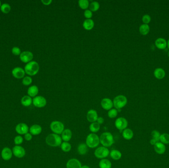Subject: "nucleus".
<instances>
[{
    "mask_svg": "<svg viewBox=\"0 0 169 168\" xmlns=\"http://www.w3.org/2000/svg\"><path fill=\"white\" fill-rule=\"evenodd\" d=\"M46 143L48 145L52 147H58L61 145L63 140L59 135L52 133L46 137Z\"/></svg>",
    "mask_w": 169,
    "mask_h": 168,
    "instance_id": "1",
    "label": "nucleus"
},
{
    "mask_svg": "<svg viewBox=\"0 0 169 168\" xmlns=\"http://www.w3.org/2000/svg\"><path fill=\"white\" fill-rule=\"evenodd\" d=\"M100 143L103 146L108 148L112 146L114 143L113 135L110 132H105L102 133L100 137Z\"/></svg>",
    "mask_w": 169,
    "mask_h": 168,
    "instance_id": "2",
    "label": "nucleus"
},
{
    "mask_svg": "<svg viewBox=\"0 0 169 168\" xmlns=\"http://www.w3.org/2000/svg\"><path fill=\"white\" fill-rule=\"evenodd\" d=\"M86 144L89 148H96L100 144V137L95 133H91L87 137Z\"/></svg>",
    "mask_w": 169,
    "mask_h": 168,
    "instance_id": "3",
    "label": "nucleus"
},
{
    "mask_svg": "<svg viewBox=\"0 0 169 168\" xmlns=\"http://www.w3.org/2000/svg\"><path fill=\"white\" fill-rule=\"evenodd\" d=\"M39 65L36 61H31L27 63L24 68L25 72L29 76H35L39 71Z\"/></svg>",
    "mask_w": 169,
    "mask_h": 168,
    "instance_id": "4",
    "label": "nucleus"
},
{
    "mask_svg": "<svg viewBox=\"0 0 169 168\" xmlns=\"http://www.w3.org/2000/svg\"><path fill=\"white\" fill-rule=\"evenodd\" d=\"M113 103L115 109L117 110H120L126 106L128 103V100L126 96L120 95L114 98Z\"/></svg>",
    "mask_w": 169,
    "mask_h": 168,
    "instance_id": "5",
    "label": "nucleus"
},
{
    "mask_svg": "<svg viewBox=\"0 0 169 168\" xmlns=\"http://www.w3.org/2000/svg\"><path fill=\"white\" fill-rule=\"evenodd\" d=\"M50 129L53 133L56 134L60 135L65 129V126L61 121L55 120L51 122L50 124Z\"/></svg>",
    "mask_w": 169,
    "mask_h": 168,
    "instance_id": "6",
    "label": "nucleus"
},
{
    "mask_svg": "<svg viewBox=\"0 0 169 168\" xmlns=\"http://www.w3.org/2000/svg\"><path fill=\"white\" fill-rule=\"evenodd\" d=\"M110 154V151L108 148L104 146H102L98 147L95 150L94 155L96 158L103 159L108 156Z\"/></svg>",
    "mask_w": 169,
    "mask_h": 168,
    "instance_id": "7",
    "label": "nucleus"
},
{
    "mask_svg": "<svg viewBox=\"0 0 169 168\" xmlns=\"http://www.w3.org/2000/svg\"><path fill=\"white\" fill-rule=\"evenodd\" d=\"M114 124L115 127L117 129L120 130V131H123L127 128V127L128 126V122L125 118L120 117L117 118L115 120Z\"/></svg>",
    "mask_w": 169,
    "mask_h": 168,
    "instance_id": "8",
    "label": "nucleus"
},
{
    "mask_svg": "<svg viewBox=\"0 0 169 168\" xmlns=\"http://www.w3.org/2000/svg\"><path fill=\"white\" fill-rule=\"evenodd\" d=\"M32 103L36 107L42 108L45 107L47 104V100L45 98L41 96H36L33 99Z\"/></svg>",
    "mask_w": 169,
    "mask_h": 168,
    "instance_id": "9",
    "label": "nucleus"
},
{
    "mask_svg": "<svg viewBox=\"0 0 169 168\" xmlns=\"http://www.w3.org/2000/svg\"><path fill=\"white\" fill-rule=\"evenodd\" d=\"M12 151L14 155L17 158H22L26 154L24 148L21 145H15L14 146Z\"/></svg>",
    "mask_w": 169,
    "mask_h": 168,
    "instance_id": "10",
    "label": "nucleus"
},
{
    "mask_svg": "<svg viewBox=\"0 0 169 168\" xmlns=\"http://www.w3.org/2000/svg\"><path fill=\"white\" fill-rule=\"evenodd\" d=\"M15 131L19 134L25 135L28 133L29 127L25 123H21L16 125L15 127Z\"/></svg>",
    "mask_w": 169,
    "mask_h": 168,
    "instance_id": "11",
    "label": "nucleus"
},
{
    "mask_svg": "<svg viewBox=\"0 0 169 168\" xmlns=\"http://www.w3.org/2000/svg\"><path fill=\"white\" fill-rule=\"evenodd\" d=\"M33 58V54L29 51H23L20 55V59L24 63H28L31 61Z\"/></svg>",
    "mask_w": 169,
    "mask_h": 168,
    "instance_id": "12",
    "label": "nucleus"
},
{
    "mask_svg": "<svg viewBox=\"0 0 169 168\" xmlns=\"http://www.w3.org/2000/svg\"><path fill=\"white\" fill-rule=\"evenodd\" d=\"M66 168H81V162L76 158H72L69 160L66 163Z\"/></svg>",
    "mask_w": 169,
    "mask_h": 168,
    "instance_id": "13",
    "label": "nucleus"
},
{
    "mask_svg": "<svg viewBox=\"0 0 169 168\" xmlns=\"http://www.w3.org/2000/svg\"><path fill=\"white\" fill-rule=\"evenodd\" d=\"M98 117V113L95 109H90L87 114V120L91 123L96 122Z\"/></svg>",
    "mask_w": 169,
    "mask_h": 168,
    "instance_id": "14",
    "label": "nucleus"
},
{
    "mask_svg": "<svg viewBox=\"0 0 169 168\" xmlns=\"http://www.w3.org/2000/svg\"><path fill=\"white\" fill-rule=\"evenodd\" d=\"M101 106L103 109L106 111H109L113 108V101L109 98H105L101 101Z\"/></svg>",
    "mask_w": 169,
    "mask_h": 168,
    "instance_id": "15",
    "label": "nucleus"
},
{
    "mask_svg": "<svg viewBox=\"0 0 169 168\" xmlns=\"http://www.w3.org/2000/svg\"><path fill=\"white\" fill-rule=\"evenodd\" d=\"M12 74L15 78L17 79H22L24 76L25 72L23 69L21 68L16 67L12 70Z\"/></svg>",
    "mask_w": 169,
    "mask_h": 168,
    "instance_id": "16",
    "label": "nucleus"
},
{
    "mask_svg": "<svg viewBox=\"0 0 169 168\" xmlns=\"http://www.w3.org/2000/svg\"><path fill=\"white\" fill-rule=\"evenodd\" d=\"M12 151L9 148L5 147L2 150L1 156L3 159L5 161H8L12 158Z\"/></svg>",
    "mask_w": 169,
    "mask_h": 168,
    "instance_id": "17",
    "label": "nucleus"
},
{
    "mask_svg": "<svg viewBox=\"0 0 169 168\" xmlns=\"http://www.w3.org/2000/svg\"><path fill=\"white\" fill-rule=\"evenodd\" d=\"M61 135L63 141L66 142H69L72 137V132L69 129H65Z\"/></svg>",
    "mask_w": 169,
    "mask_h": 168,
    "instance_id": "18",
    "label": "nucleus"
},
{
    "mask_svg": "<svg viewBox=\"0 0 169 168\" xmlns=\"http://www.w3.org/2000/svg\"><path fill=\"white\" fill-rule=\"evenodd\" d=\"M42 131V128L38 124H34L31 126L29 128V132L32 135H38L40 134Z\"/></svg>",
    "mask_w": 169,
    "mask_h": 168,
    "instance_id": "19",
    "label": "nucleus"
},
{
    "mask_svg": "<svg viewBox=\"0 0 169 168\" xmlns=\"http://www.w3.org/2000/svg\"><path fill=\"white\" fill-rule=\"evenodd\" d=\"M154 150L159 154H163L166 151V146L161 142H158L154 145Z\"/></svg>",
    "mask_w": 169,
    "mask_h": 168,
    "instance_id": "20",
    "label": "nucleus"
},
{
    "mask_svg": "<svg viewBox=\"0 0 169 168\" xmlns=\"http://www.w3.org/2000/svg\"><path fill=\"white\" fill-rule=\"evenodd\" d=\"M155 46L158 48L160 49H164L167 46V42L165 39L160 38L157 39L155 42Z\"/></svg>",
    "mask_w": 169,
    "mask_h": 168,
    "instance_id": "21",
    "label": "nucleus"
},
{
    "mask_svg": "<svg viewBox=\"0 0 169 168\" xmlns=\"http://www.w3.org/2000/svg\"><path fill=\"white\" fill-rule=\"evenodd\" d=\"M95 26V23L91 19H87L83 22V28L86 30H91Z\"/></svg>",
    "mask_w": 169,
    "mask_h": 168,
    "instance_id": "22",
    "label": "nucleus"
},
{
    "mask_svg": "<svg viewBox=\"0 0 169 168\" xmlns=\"http://www.w3.org/2000/svg\"><path fill=\"white\" fill-rule=\"evenodd\" d=\"M122 136L125 140H131L134 137V132L130 129L126 128L122 132Z\"/></svg>",
    "mask_w": 169,
    "mask_h": 168,
    "instance_id": "23",
    "label": "nucleus"
},
{
    "mask_svg": "<svg viewBox=\"0 0 169 168\" xmlns=\"http://www.w3.org/2000/svg\"><path fill=\"white\" fill-rule=\"evenodd\" d=\"M88 146L86 143H81L79 145L77 148V151L80 155H84L86 154L88 151Z\"/></svg>",
    "mask_w": 169,
    "mask_h": 168,
    "instance_id": "24",
    "label": "nucleus"
},
{
    "mask_svg": "<svg viewBox=\"0 0 169 168\" xmlns=\"http://www.w3.org/2000/svg\"><path fill=\"white\" fill-rule=\"evenodd\" d=\"M109 154L111 158L116 161L120 160L122 156V153L121 152V151L117 150H112L111 151H110Z\"/></svg>",
    "mask_w": 169,
    "mask_h": 168,
    "instance_id": "25",
    "label": "nucleus"
},
{
    "mask_svg": "<svg viewBox=\"0 0 169 168\" xmlns=\"http://www.w3.org/2000/svg\"><path fill=\"white\" fill-rule=\"evenodd\" d=\"M154 75L156 79H162L165 76L166 73L163 69L159 68L155 70L154 72Z\"/></svg>",
    "mask_w": 169,
    "mask_h": 168,
    "instance_id": "26",
    "label": "nucleus"
},
{
    "mask_svg": "<svg viewBox=\"0 0 169 168\" xmlns=\"http://www.w3.org/2000/svg\"><path fill=\"white\" fill-rule=\"evenodd\" d=\"M39 92V89L37 86L33 85L30 86L28 89L27 93L31 97H35Z\"/></svg>",
    "mask_w": 169,
    "mask_h": 168,
    "instance_id": "27",
    "label": "nucleus"
},
{
    "mask_svg": "<svg viewBox=\"0 0 169 168\" xmlns=\"http://www.w3.org/2000/svg\"><path fill=\"white\" fill-rule=\"evenodd\" d=\"M99 167L100 168H111L112 163L109 160L106 158L101 159L99 162Z\"/></svg>",
    "mask_w": 169,
    "mask_h": 168,
    "instance_id": "28",
    "label": "nucleus"
},
{
    "mask_svg": "<svg viewBox=\"0 0 169 168\" xmlns=\"http://www.w3.org/2000/svg\"><path fill=\"white\" fill-rule=\"evenodd\" d=\"M89 129L91 133L96 134L100 129V125L98 123L96 122L91 123L89 126Z\"/></svg>",
    "mask_w": 169,
    "mask_h": 168,
    "instance_id": "29",
    "label": "nucleus"
},
{
    "mask_svg": "<svg viewBox=\"0 0 169 168\" xmlns=\"http://www.w3.org/2000/svg\"><path fill=\"white\" fill-rule=\"evenodd\" d=\"M33 100L29 96H24L22 98L21 100V104L24 107H29L32 104Z\"/></svg>",
    "mask_w": 169,
    "mask_h": 168,
    "instance_id": "30",
    "label": "nucleus"
},
{
    "mask_svg": "<svg viewBox=\"0 0 169 168\" xmlns=\"http://www.w3.org/2000/svg\"><path fill=\"white\" fill-rule=\"evenodd\" d=\"M139 31L140 34L142 35L146 36L148 34L149 32L150 31V27L148 24H142L140 25L139 28Z\"/></svg>",
    "mask_w": 169,
    "mask_h": 168,
    "instance_id": "31",
    "label": "nucleus"
},
{
    "mask_svg": "<svg viewBox=\"0 0 169 168\" xmlns=\"http://www.w3.org/2000/svg\"><path fill=\"white\" fill-rule=\"evenodd\" d=\"M60 148H61L62 151H63L64 152H69L71 150L72 146L69 142L63 141L61 143Z\"/></svg>",
    "mask_w": 169,
    "mask_h": 168,
    "instance_id": "32",
    "label": "nucleus"
},
{
    "mask_svg": "<svg viewBox=\"0 0 169 168\" xmlns=\"http://www.w3.org/2000/svg\"><path fill=\"white\" fill-rule=\"evenodd\" d=\"M78 4L81 9L86 10H87L90 5L89 2L88 0H79L78 2Z\"/></svg>",
    "mask_w": 169,
    "mask_h": 168,
    "instance_id": "33",
    "label": "nucleus"
},
{
    "mask_svg": "<svg viewBox=\"0 0 169 168\" xmlns=\"http://www.w3.org/2000/svg\"><path fill=\"white\" fill-rule=\"evenodd\" d=\"M89 8H90V10L91 12H96L100 9V3L98 2L94 1L90 3Z\"/></svg>",
    "mask_w": 169,
    "mask_h": 168,
    "instance_id": "34",
    "label": "nucleus"
},
{
    "mask_svg": "<svg viewBox=\"0 0 169 168\" xmlns=\"http://www.w3.org/2000/svg\"><path fill=\"white\" fill-rule=\"evenodd\" d=\"M160 141L163 144H169V135L166 133L161 135Z\"/></svg>",
    "mask_w": 169,
    "mask_h": 168,
    "instance_id": "35",
    "label": "nucleus"
},
{
    "mask_svg": "<svg viewBox=\"0 0 169 168\" xmlns=\"http://www.w3.org/2000/svg\"><path fill=\"white\" fill-rule=\"evenodd\" d=\"M1 10L4 14H8L11 10V7L8 3H3L1 7Z\"/></svg>",
    "mask_w": 169,
    "mask_h": 168,
    "instance_id": "36",
    "label": "nucleus"
},
{
    "mask_svg": "<svg viewBox=\"0 0 169 168\" xmlns=\"http://www.w3.org/2000/svg\"><path fill=\"white\" fill-rule=\"evenodd\" d=\"M118 110L116 109H112L109 111H108V116L110 118H114L118 115Z\"/></svg>",
    "mask_w": 169,
    "mask_h": 168,
    "instance_id": "37",
    "label": "nucleus"
},
{
    "mask_svg": "<svg viewBox=\"0 0 169 168\" xmlns=\"http://www.w3.org/2000/svg\"><path fill=\"white\" fill-rule=\"evenodd\" d=\"M160 134L159 132L156 130H154L151 132V136H152L153 140H155L157 142H158L160 141Z\"/></svg>",
    "mask_w": 169,
    "mask_h": 168,
    "instance_id": "38",
    "label": "nucleus"
},
{
    "mask_svg": "<svg viewBox=\"0 0 169 168\" xmlns=\"http://www.w3.org/2000/svg\"><path fill=\"white\" fill-rule=\"evenodd\" d=\"M32 83V78L30 76H26L24 78L23 81H22V83L24 85H29Z\"/></svg>",
    "mask_w": 169,
    "mask_h": 168,
    "instance_id": "39",
    "label": "nucleus"
},
{
    "mask_svg": "<svg viewBox=\"0 0 169 168\" xmlns=\"http://www.w3.org/2000/svg\"><path fill=\"white\" fill-rule=\"evenodd\" d=\"M23 141V139L21 136H16L14 139V143L16 145H20Z\"/></svg>",
    "mask_w": 169,
    "mask_h": 168,
    "instance_id": "40",
    "label": "nucleus"
},
{
    "mask_svg": "<svg viewBox=\"0 0 169 168\" xmlns=\"http://www.w3.org/2000/svg\"><path fill=\"white\" fill-rule=\"evenodd\" d=\"M142 22L145 24H148L151 21V17L148 14H145L142 17Z\"/></svg>",
    "mask_w": 169,
    "mask_h": 168,
    "instance_id": "41",
    "label": "nucleus"
},
{
    "mask_svg": "<svg viewBox=\"0 0 169 168\" xmlns=\"http://www.w3.org/2000/svg\"><path fill=\"white\" fill-rule=\"evenodd\" d=\"M12 53L15 55H21V49L18 47H14L12 49Z\"/></svg>",
    "mask_w": 169,
    "mask_h": 168,
    "instance_id": "42",
    "label": "nucleus"
},
{
    "mask_svg": "<svg viewBox=\"0 0 169 168\" xmlns=\"http://www.w3.org/2000/svg\"><path fill=\"white\" fill-rule=\"evenodd\" d=\"M84 16L87 19H91L93 16V12L90 10H86L84 11Z\"/></svg>",
    "mask_w": 169,
    "mask_h": 168,
    "instance_id": "43",
    "label": "nucleus"
},
{
    "mask_svg": "<svg viewBox=\"0 0 169 168\" xmlns=\"http://www.w3.org/2000/svg\"><path fill=\"white\" fill-rule=\"evenodd\" d=\"M24 138L27 141H30L32 139V135L30 133H27L24 135Z\"/></svg>",
    "mask_w": 169,
    "mask_h": 168,
    "instance_id": "44",
    "label": "nucleus"
},
{
    "mask_svg": "<svg viewBox=\"0 0 169 168\" xmlns=\"http://www.w3.org/2000/svg\"><path fill=\"white\" fill-rule=\"evenodd\" d=\"M41 2L44 5H49L52 3V0H42Z\"/></svg>",
    "mask_w": 169,
    "mask_h": 168,
    "instance_id": "45",
    "label": "nucleus"
},
{
    "mask_svg": "<svg viewBox=\"0 0 169 168\" xmlns=\"http://www.w3.org/2000/svg\"><path fill=\"white\" fill-rule=\"evenodd\" d=\"M96 122L98 123L100 125H102L104 122V120L102 117H98V120H96Z\"/></svg>",
    "mask_w": 169,
    "mask_h": 168,
    "instance_id": "46",
    "label": "nucleus"
},
{
    "mask_svg": "<svg viewBox=\"0 0 169 168\" xmlns=\"http://www.w3.org/2000/svg\"><path fill=\"white\" fill-rule=\"evenodd\" d=\"M81 168H90V167L88 166L87 165H84L82 166Z\"/></svg>",
    "mask_w": 169,
    "mask_h": 168,
    "instance_id": "47",
    "label": "nucleus"
},
{
    "mask_svg": "<svg viewBox=\"0 0 169 168\" xmlns=\"http://www.w3.org/2000/svg\"><path fill=\"white\" fill-rule=\"evenodd\" d=\"M167 46L168 47V48L169 49V39L168 40Z\"/></svg>",
    "mask_w": 169,
    "mask_h": 168,
    "instance_id": "48",
    "label": "nucleus"
},
{
    "mask_svg": "<svg viewBox=\"0 0 169 168\" xmlns=\"http://www.w3.org/2000/svg\"><path fill=\"white\" fill-rule=\"evenodd\" d=\"M168 56L169 57V51H168Z\"/></svg>",
    "mask_w": 169,
    "mask_h": 168,
    "instance_id": "49",
    "label": "nucleus"
},
{
    "mask_svg": "<svg viewBox=\"0 0 169 168\" xmlns=\"http://www.w3.org/2000/svg\"><path fill=\"white\" fill-rule=\"evenodd\" d=\"M1 2L0 1V8H1Z\"/></svg>",
    "mask_w": 169,
    "mask_h": 168,
    "instance_id": "50",
    "label": "nucleus"
},
{
    "mask_svg": "<svg viewBox=\"0 0 169 168\" xmlns=\"http://www.w3.org/2000/svg\"></svg>",
    "mask_w": 169,
    "mask_h": 168,
    "instance_id": "51",
    "label": "nucleus"
}]
</instances>
